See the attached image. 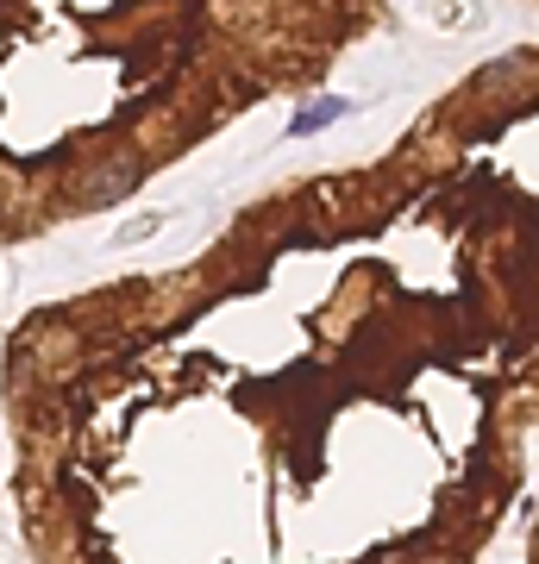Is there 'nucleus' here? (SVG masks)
<instances>
[{
  "label": "nucleus",
  "instance_id": "f257e3e1",
  "mask_svg": "<svg viewBox=\"0 0 539 564\" xmlns=\"http://www.w3.org/2000/svg\"><path fill=\"white\" fill-rule=\"evenodd\" d=\"M132 182H138V170H132V163H101V170L88 176L82 201H88V207H101V201H120L126 188H132Z\"/></svg>",
  "mask_w": 539,
  "mask_h": 564
},
{
  "label": "nucleus",
  "instance_id": "f03ea898",
  "mask_svg": "<svg viewBox=\"0 0 539 564\" xmlns=\"http://www.w3.org/2000/svg\"><path fill=\"white\" fill-rule=\"evenodd\" d=\"M339 113H345V101H339V94H326V101H314V107H301V113H295V126H289V132H295V138H308V132H320V126H333Z\"/></svg>",
  "mask_w": 539,
  "mask_h": 564
}]
</instances>
